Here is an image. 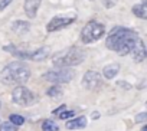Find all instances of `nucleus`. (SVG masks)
<instances>
[{"label": "nucleus", "instance_id": "obj_1", "mask_svg": "<svg viewBox=\"0 0 147 131\" xmlns=\"http://www.w3.org/2000/svg\"><path fill=\"white\" fill-rule=\"evenodd\" d=\"M30 77L29 67L20 60H15L3 68L0 72V81L5 85H22Z\"/></svg>", "mask_w": 147, "mask_h": 131}, {"label": "nucleus", "instance_id": "obj_2", "mask_svg": "<svg viewBox=\"0 0 147 131\" xmlns=\"http://www.w3.org/2000/svg\"><path fill=\"white\" fill-rule=\"evenodd\" d=\"M84 59H85V52L82 49L77 46H71L53 56V65L58 68H69L80 65Z\"/></svg>", "mask_w": 147, "mask_h": 131}, {"label": "nucleus", "instance_id": "obj_3", "mask_svg": "<svg viewBox=\"0 0 147 131\" xmlns=\"http://www.w3.org/2000/svg\"><path fill=\"white\" fill-rule=\"evenodd\" d=\"M105 33V26L100 22H95V20H91L88 22L82 30H81V40L84 43H94L97 42L98 39H101Z\"/></svg>", "mask_w": 147, "mask_h": 131}, {"label": "nucleus", "instance_id": "obj_4", "mask_svg": "<svg viewBox=\"0 0 147 131\" xmlns=\"http://www.w3.org/2000/svg\"><path fill=\"white\" fill-rule=\"evenodd\" d=\"M133 33H136V32L131 30V29H125V28H120V26H117V28H114V29L110 32V35L107 36L105 45H107L108 49H111V50H117V48L123 43V40L127 39V38H128L130 35H133Z\"/></svg>", "mask_w": 147, "mask_h": 131}, {"label": "nucleus", "instance_id": "obj_5", "mask_svg": "<svg viewBox=\"0 0 147 131\" xmlns=\"http://www.w3.org/2000/svg\"><path fill=\"white\" fill-rule=\"evenodd\" d=\"M75 77V72H74L71 68H61L58 71H49L43 75V78L49 82H53L55 85H59V84H66V82H71Z\"/></svg>", "mask_w": 147, "mask_h": 131}, {"label": "nucleus", "instance_id": "obj_6", "mask_svg": "<svg viewBox=\"0 0 147 131\" xmlns=\"http://www.w3.org/2000/svg\"><path fill=\"white\" fill-rule=\"evenodd\" d=\"M12 99H13V102L15 104H18V105H20V107H29V105H32L33 102H35V94L30 91V89H28L26 87H22V85H19V87H16L15 89H13V92H12Z\"/></svg>", "mask_w": 147, "mask_h": 131}, {"label": "nucleus", "instance_id": "obj_7", "mask_svg": "<svg viewBox=\"0 0 147 131\" xmlns=\"http://www.w3.org/2000/svg\"><path fill=\"white\" fill-rule=\"evenodd\" d=\"M74 22H75V16H56L48 23L46 29H48V32H56V30H61V29L69 26Z\"/></svg>", "mask_w": 147, "mask_h": 131}, {"label": "nucleus", "instance_id": "obj_8", "mask_svg": "<svg viewBox=\"0 0 147 131\" xmlns=\"http://www.w3.org/2000/svg\"><path fill=\"white\" fill-rule=\"evenodd\" d=\"M82 85L90 91L98 89L101 87V75L97 71H88L82 78Z\"/></svg>", "mask_w": 147, "mask_h": 131}, {"label": "nucleus", "instance_id": "obj_9", "mask_svg": "<svg viewBox=\"0 0 147 131\" xmlns=\"http://www.w3.org/2000/svg\"><path fill=\"white\" fill-rule=\"evenodd\" d=\"M137 33H133V35H130L127 39H124L123 40V43L117 48V53L118 55H128L131 50H133V48H134V45H136V42H137Z\"/></svg>", "mask_w": 147, "mask_h": 131}, {"label": "nucleus", "instance_id": "obj_10", "mask_svg": "<svg viewBox=\"0 0 147 131\" xmlns=\"http://www.w3.org/2000/svg\"><path fill=\"white\" fill-rule=\"evenodd\" d=\"M133 56H134V62H141L143 59H146V48H144V42L138 38L134 48H133Z\"/></svg>", "mask_w": 147, "mask_h": 131}, {"label": "nucleus", "instance_id": "obj_11", "mask_svg": "<svg viewBox=\"0 0 147 131\" xmlns=\"http://www.w3.org/2000/svg\"><path fill=\"white\" fill-rule=\"evenodd\" d=\"M42 3V0H25V13L28 17H35L38 13V9Z\"/></svg>", "mask_w": 147, "mask_h": 131}, {"label": "nucleus", "instance_id": "obj_12", "mask_svg": "<svg viewBox=\"0 0 147 131\" xmlns=\"http://www.w3.org/2000/svg\"><path fill=\"white\" fill-rule=\"evenodd\" d=\"M48 55H49V48H48V46H43V48L36 49L35 52L28 53V59H32V60H43V59L48 58Z\"/></svg>", "mask_w": 147, "mask_h": 131}, {"label": "nucleus", "instance_id": "obj_13", "mask_svg": "<svg viewBox=\"0 0 147 131\" xmlns=\"http://www.w3.org/2000/svg\"><path fill=\"white\" fill-rule=\"evenodd\" d=\"M120 71V65L118 63H108L102 69V75L107 78V79H113Z\"/></svg>", "mask_w": 147, "mask_h": 131}, {"label": "nucleus", "instance_id": "obj_14", "mask_svg": "<svg viewBox=\"0 0 147 131\" xmlns=\"http://www.w3.org/2000/svg\"><path fill=\"white\" fill-rule=\"evenodd\" d=\"M87 125V118L85 117H77L71 121L66 122V128L68 130H75V128H85Z\"/></svg>", "mask_w": 147, "mask_h": 131}, {"label": "nucleus", "instance_id": "obj_15", "mask_svg": "<svg viewBox=\"0 0 147 131\" xmlns=\"http://www.w3.org/2000/svg\"><path fill=\"white\" fill-rule=\"evenodd\" d=\"M133 13L140 19H147V3L143 2V3L134 5L133 6Z\"/></svg>", "mask_w": 147, "mask_h": 131}, {"label": "nucleus", "instance_id": "obj_16", "mask_svg": "<svg viewBox=\"0 0 147 131\" xmlns=\"http://www.w3.org/2000/svg\"><path fill=\"white\" fill-rule=\"evenodd\" d=\"M12 29H13V32L22 35V33H26L30 29V25H29V22H25V20H16L12 25Z\"/></svg>", "mask_w": 147, "mask_h": 131}, {"label": "nucleus", "instance_id": "obj_17", "mask_svg": "<svg viewBox=\"0 0 147 131\" xmlns=\"http://www.w3.org/2000/svg\"><path fill=\"white\" fill-rule=\"evenodd\" d=\"M46 94H48V97H51V98H61L62 97V88L59 87V85H52L48 91H46Z\"/></svg>", "mask_w": 147, "mask_h": 131}, {"label": "nucleus", "instance_id": "obj_18", "mask_svg": "<svg viewBox=\"0 0 147 131\" xmlns=\"http://www.w3.org/2000/svg\"><path fill=\"white\" fill-rule=\"evenodd\" d=\"M58 130H59L58 124L52 120H45L42 122V131H58Z\"/></svg>", "mask_w": 147, "mask_h": 131}, {"label": "nucleus", "instance_id": "obj_19", "mask_svg": "<svg viewBox=\"0 0 147 131\" xmlns=\"http://www.w3.org/2000/svg\"><path fill=\"white\" fill-rule=\"evenodd\" d=\"M10 122L18 127V125H22V124L25 122V118H23L22 115H19V114H12V115H10Z\"/></svg>", "mask_w": 147, "mask_h": 131}, {"label": "nucleus", "instance_id": "obj_20", "mask_svg": "<svg viewBox=\"0 0 147 131\" xmlns=\"http://www.w3.org/2000/svg\"><path fill=\"white\" fill-rule=\"evenodd\" d=\"M0 131H18L16 125H13L12 122H3L2 125H0Z\"/></svg>", "mask_w": 147, "mask_h": 131}, {"label": "nucleus", "instance_id": "obj_21", "mask_svg": "<svg viewBox=\"0 0 147 131\" xmlns=\"http://www.w3.org/2000/svg\"><path fill=\"white\" fill-rule=\"evenodd\" d=\"M74 115H75V112H74V111H62L61 114H58V117L61 120H68V118H71Z\"/></svg>", "mask_w": 147, "mask_h": 131}, {"label": "nucleus", "instance_id": "obj_22", "mask_svg": "<svg viewBox=\"0 0 147 131\" xmlns=\"http://www.w3.org/2000/svg\"><path fill=\"white\" fill-rule=\"evenodd\" d=\"M146 120H147V112H140V114L136 115V118H134L136 122H144Z\"/></svg>", "mask_w": 147, "mask_h": 131}, {"label": "nucleus", "instance_id": "obj_23", "mask_svg": "<svg viewBox=\"0 0 147 131\" xmlns=\"http://www.w3.org/2000/svg\"><path fill=\"white\" fill-rule=\"evenodd\" d=\"M12 2H13V0H2V2H0V10H3L5 7H7Z\"/></svg>", "mask_w": 147, "mask_h": 131}, {"label": "nucleus", "instance_id": "obj_24", "mask_svg": "<svg viewBox=\"0 0 147 131\" xmlns=\"http://www.w3.org/2000/svg\"><path fill=\"white\" fill-rule=\"evenodd\" d=\"M65 110H66V105H61V107H58L56 110H53V111H52V114H55V115H56V114H61V112H62V111H65Z\"/></svg>", "mask_w": 147, "mask_h": 131}, {"label": "nucleus", "instance_id": "obj_25", "mask_svg": "<svg viewBox=\"0 0 147 131\" xmlns=\"http://www.w3.org/2000/svg\"><path fill=\"white\" fill-rule=\"evenodd\" d=\"M115 2L117 0H104V6L105 7H113L115 5Z\"/></svg>", "mask_w": 147, "mask_h": 131}, {"label": "nucleus", "instance_id": "obj_26", "mask_svg": "<svg viewBox=\"0 0 147 131\" xmlns=\"http://www.w3.org/2000/svg\"><path fill=\"white\" fill-rule=\"evenodd\" d=\"M98 117H100V114H98V112H94V114H92V118H94V120H97Z\"/></svg>", "mask_w": 147, "mask_h": 131}, {"label": "nucleus", "instance_id": "obj_27", "mask_svg": "<svg viewBox=\"0 0 147 131\" xmlns=\"http://www.w3.org/2000/svg\"><path fill=\"white\" fill-rule=\"evenodd\" d=\"M141 131H147V127H143V130Z\"/></svg>", "mask_w": 147, "mask_h": 131}, {"label": "nucleus", "instance_id": "obj_28", "mask_svg": "<svg viewBox=\"0 0 147 131\" xmlns=\"http://www.w3.org/2000/svg\"><path fill=\"white\" fill-rule=\"evenodd\" d=\"M0 107H2V104H0Z\"/></svg>", "mask_w": 147, "mask_h": 131}]
</instances>
